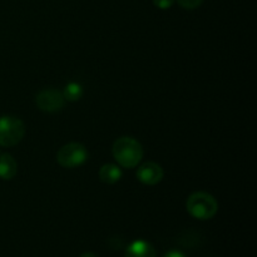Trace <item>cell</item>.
<instances>
[{
  "label": "cell",
  "instance_id": "1",
  "mask_svg": "<svg viewBox=\"0 0 257 257\" xmlns=\"http://www.w3.org/2000/svg\"><path fill=\"white\" fill-rule=\"evenodd\" d=\"M112 153L118 165L123 168H135L143 158V147L132 137H120L113 143Z\"/></svg>",
  "mask_w": 257,
  "mask_h": 257
},
{
  "label": "cell",
  "instance_id": "2",
  "mask_svg": "<svg viewBox=\"0 0 257 257\" xmlns=\"http://www.w3.org/2000/svg\"><path fill=\"white\" fill-rule=\"evenodd\" d=\"M187 212L197 220H211L218 211V203L213 196L207 192H195L186 202Z\"/></svg>",
  "mask_w": 257,
  "mask_h": 257
},
{
  "label": "cell",
  "instance_id": "3",
  "mask_svg": "<svg viewBox=\"0 0 257 257\" xmlns=\"http://www.w3.org/2000/svg\"><path fill=\"white\" fill-rule=\"evenodd\" d=\"M25 136V125L22 119L12 115L0 117V146L13 147L22 142Z\"/></svg>",
  "mask_w": 257,
  "mask_h": 257
},
{
  "label": "cell",
  "instance_id": "4",
  "mask_svg": "<svg viewBox=\"0 0 257 257\" xmlns=\"http://www.w3.org/2000/svg\"><path fill=\"white\" fill-rule=\"evenodd\" d=\"M88 151L83 145L77 142L68 143L59 148L57 152V161L62 167L75 168L87 162Z\"/></svg>",
  "mask_w": 257,
  "mask_h": 257
},
{
  "label": "cell",
  "instance_id": "5",
  "mask_svg": "<svg viewBox=\"0 0 257 257\" xmlns=\"http://www.w3.org/2000/svg\"><path fill=\"white\" fill-rule=\"evenodd\" d=\"M64 100L63 93L52 88L40 90L35 97L37 107L45 113L59 112L64 105Z\"/></svg>",
  "mask_w": 257,
  "mask_h": 257
},
{
  "label": "cell",
  "instance_id": "6",
  "mask_svg": "<svg viewBox=\"0 0 257 257\" xmlns=\"http://www.w3.org/2000/svg\"><path fill=\"white\" fill-rule=\"evenodd\" d=\"M163 175H165L163 168L156 162L143 163L137 168V173H136L138 181L147 186H155L160 183L163 180Z\"/></svg>",
  "mask_w": 257,
  "mask_h": 257
},
{
  "label": "cell",
  "instance_id": "7",
  "mask_svg": "<svg viewBox=\"0 0 257 257\" xmlns=\"http://www.w3.org/2000/svg\"><path fill=\"white\" fill-rule=\"evenodd\" d=\"M125 257H156V250L147 241L137 240L128 246Z\"/></svg>",
  "mask_w": 257,
  "mask_h": 257
},
{
  "label": "cell",
  "instance_id": "8",
  "mask_svg": "<svg viewBox=\"0 0 257 257\" xmlns=\"http://www.w3.org/2000/svg\"><path fill=\"white\" fill-rule=\"evenodd\" d=\"M18 172V163L13 156L4 153L0 156V178L4 181H10L15 177Z\"/></svg>",
  "mask_w": 257,
  "mask_h": 257
},
{
  "label": "cell",
  "instance_id": "9",
  "mask_svg": "<svg viewBox=\"0 0 257 257\" xmlns=\"http://www.w3.org/2000/svg\"><path fill=\"white\" fill-rule=\"evenodd\" d=\"M122 175V170L117 165H112V163L102 166L99 170L100 181L103 183H107V185H114V183L119 182Z\"/></svg>",
  "mask_w": 257,
  "mask_h": 257
},
{
  "label": "cell",
  "instance_id": "10",
  "mask_svg": "<svg viewBox=\"0 0 257 257\" xmlns=\"http://www.w3.org/2000/svg\"><path fill=\"white\" fill-rule=\"evenodd\" d=\"M84 94L83 87L77 82H72L69 84L65 85L64 90H63V97L68 102H77Z\"/></svg>",
  "mask_w": 257,
  "mask_h": 257
},
{
  "label": "cell",
  "instance_id": "11",
  "mask_svg": "<svg viewBox=\"0 0 257 257\" xmlns=\"http://www.w3.org/2000/svg\"><path fill=\"white\" fill-rule=\"evenodd\" d=\"M177 3L180 7L183 8V9L192 10L200 7L203 3V0H177Z\"/></svg>",
  "mask_w": 257,
  "mask_h": 257
},
{
  "label": "cell",
  "instance_id": "12",
  "mask_svg": "<svg viewBox=\"0 0 257 257\" xmlns=\"http://www.w3.org/2000/svg\"><path fill=\"white\" fill-rule=\"evenodd\" d=\"M173 3H175V0H153V4L162 10L170 9L173 5Z\"/></svg>",
  "mask_w": 257,
  "mask_h": 257
},
{
  "label": "cell",
  "instance_id": "13",
  "mask_svg": "<svg viewBox=\"0 0 257 257\" xmlns=\"http://www.w3.org/2000/svg\"><path fill=\"white\" fill-rule=\"evenodd\" d=\"M163 257H186L183 255L182 252H180V251H170V252L166 253Z\"/></svg>",
  "mask_w": 257,
  "mask_h": 257
},
{
  "label": "cell",
  "instance_id": "14",
  "mask_svg": "<svg viewBox=\"0 0 257 257\" xmlns=\"http://www.w3.org/2000/svg\"><path fill=\"white\" fill-rule=\"evenodd\" d=\"M80 257H98V256L93 252H84Z\"/></svg>",
  "mask_w": 257,
  "mask_h": 257
}]
</instances>
